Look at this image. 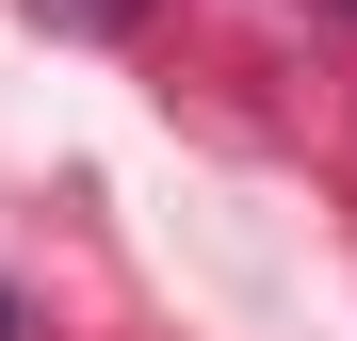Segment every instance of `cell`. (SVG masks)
Segmentation results:
<instances>
[{"label":"cell","mask_w":357,"mask_h":341,"mask_svg":"<svg viewBox=\"0 0 357 341\" xmlns=\"http://www.w3.org/2000/svg\"><path fill=\"white\" fill-rule=\"evenodd\" d=\"M66 17H130V0H66Z\"/></svg>","instance_id":"obj_1"},{"label":"cell","mask_w":357,"mask_h":341,"mask_svg":"<svg viewBox=\"0 0 357 341\" xmlns=\"http://www.w3.org/2000/svg\"><path fill=\"white\" fill-rule=\"evenodd\" d=\"M0 341H17V293H0Z\"/></svg>","instance_id":"obj_2"}]
</instances>
